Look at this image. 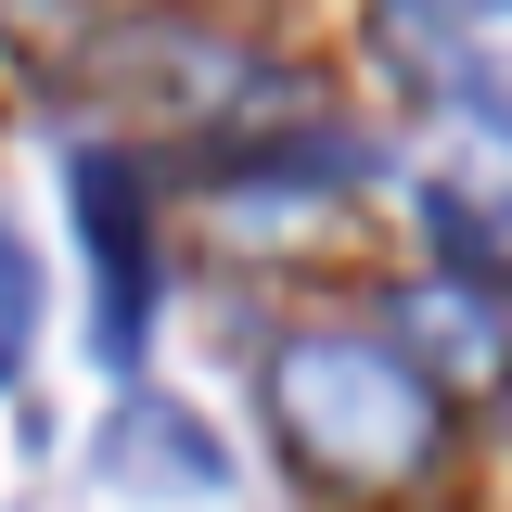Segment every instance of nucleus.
<instances>
[{
    "mask_svg": "<svg viewBox=\"0 0 512 512\" xmlns=\"http://www.w3.org/2000/svg\"><path fill=\"white\" fill-rule=\"evenodd\" d=\"M423 13H512V0H423Z\"/></svg>",
    "mask_w": 512,
    "mask_h": 512,
    "instance_id": "obj_6",
    "label": "nucleus"
},
{
    "mask_svg": "<svg viewBox=\"0 0 512 512\" xmlns=\"http://www.w3.org/2000/svg\"><path fill=\"white\" fill-rule=\"evenodd\" d=\"M103 474H116V487H192V500H218V487H231V448L192 436L167 397H128L116 436H103Z\"/></svg>",
    "mask_w": 512,
    "mask_h": 512,
    "instance_id": "obj_4",
    "label": "nucleus"
},
{
    "mask_svg": "<svg viewBox=\"0 0 512 512\" xmlns=\"http://www.w3.org/2000/svg\"><path fill=\"white\" fill-rule=\"evenodd\" d=\"M397 346L436 372V397H461V410H487V397H512V295L500 282H423V295H397Z\"/></svg>",
    "mask_w": 512,
    "mask_h": 512,
    "instance_id": "obj_2",
    "label": "nucleus"
},
{
    "mask_svg": "<svg viewBox=\"0 0 512 512\" xmlns=\"http://www.w3.org/2000/svg\"><path fill=\"white\" fill-rule=\"evenodd\" d=\"M26 333H39V256L0 231V384L26 372Z\"/></svg>",
    "mask_w": 512,
    "mask_h": 512,
    "instance_id": "obj_5",
    "label": "nucleus"
},
{
    "mask_svg": "<svg viewBox=\"0 0 512 512\" xmlns=\"http://www.w3.org/2000/svg\"><path fill=\"white\" fill-rule=\"evenodd\" d=\"M269 423L320 487H410L448 448V397L397 333H282L269 346Z\"/></svg>",
    "mask_w": 512,
    "mask_h": 512,
    "instance_id": "obj_1",
    "label": "nucleus"
},
{
    "mask_svg": "<svg viewBox=\"0 0 512 512\" xmlns=\"http://www.w3.org/2000/svg\"><path fill=\"white\" fill-rule=\"evenodd\" d=\"M77 231H90V269H103V346H116V359H141L154 269H141V192H128L116 154H77Z\"/></svg>",
    "mask_w": 512,
    "mask_h": 512,
    "instance_id": "obj_3",
    "label": "nucleus"
}]
</instances>
